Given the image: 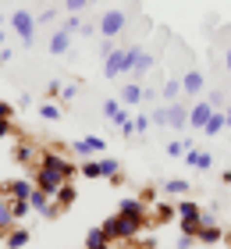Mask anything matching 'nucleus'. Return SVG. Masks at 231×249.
<instances>
[{"label":"nucleus","instance_id":"12","mask_svg":"<svg viewBox=\"0 0 231 249\" xmlns=\"http://www.w3.org/2000/svg\"><path fill=\"white\" fill-rule=\"evenodd\" d=\"M71 153H75V157H92V153H103V139H100V135H86V139L71 142Z\"/></svg>","mask_w":231,"mask_h":249},{"label":"nucleus","instance_id":"42","mask_svg":"<svg viewBox=\"0 0 231 249\" xmlns=\"http://www.w3.org/2000/svg\"><path fill=\"white\" fill-rule=\"evenodd\" d=\"M11 114H15V104H4V100H0V121H11Z\"/></svg>","mask_w":231,"mask_h":249},{"label":"nucleus","instance_id":"27","mask_svg":"<svg viewBox=\"0 0 231 249\" xmlns=\"http://www.w3.org/2000/svg\"><path fill=\"white\" fill-rule=\"evenodd\" d=\"M189 146H192V142L171 139V142H167V157H171V160H178V157H185V150H189Z\"/></svg>","mask_w":231,"mask_h":249},{"label":"nucleus","instance_id":"50","mask_svg":"<svg viewBox=\"0 0 231 249\" xmlns=\"http://www.w3.org/2000/svg\"><path fill=\"white\" fill-rule=\"evenodd\" d=\"M89 4H103V0H89Z\"/></svg>","mask_w":231,"mask_h":249},{"label":"nucleus","instance_id":"30","mask_svg":"<svg viewBox=\"0 0 231 249\" xmlns=\"http://www.w3.org/2000/svg\"><path fill=\"white\" fill-rule=\"evenodd\" d=\"M11 210H15V221H18V217H25V213L32 210V203L29 199H11Z\"/></svg>","mask_w":231,"mask_h":249},{"label":"nucleus","instance_id":"35","mask_svg":"<svg viewBox=\"0 0 231 249\" xmlns=\"http://www.w3.org/2000/svg\"><path fill=\"white\" fill-rule=\"evenodd\" d=\"M15 160H18V164H32V146L21 142L18 150H15Z\"/></svg>","mask_w":231,"mask_h":249},{"label":"nucleus","instance_id":"2","mask_svg":"<svg viewBox=\"0 0 231 249\" xmlns=\"http://www.w3.org/2000/svg\"><path fill=\"white\" fill-rule=\"evenodd\" d=\"M142 224H146V221H139V217H124V213H114V217H107V221L100 224V228L110 235V242H128V239H135V235L142 231Z\"/></svg>","mask_w":231,"mask_h":249},{"label":"nucleus","instance_id":"7","mask_svg":"<svg viewBox=\"0 0 231 249\" xmlns=\"http://www.w3.org/2000/svg\"><path fill=\"white\" fill-rule=\"evenodd\" d=\"M164 104H167V100H164ZM167 128L171 132H185V128H189V104H178V100L167 104Z\"/></svg>","mask_w":231,"mask_h":249},{"label":"nucleus","instance_id":"16","mask_svg":"<svg viewBox=\"0 0 231 249\" xmlns=\"http://www.w3.org/2000/svg\"><path fill=\"white\" fill-rule=\"evenodd\" d=\"M103 118H107V121H114L118 128H121L124 121H132V118L121 110V104H118V100H103Z\"/></svg>","mask_w":231,"mask_h":249},{"label":"nucleus","instance_id":"38","mask_svg":"<svg viewBox=\"0 0 231 249\" xmlns=\"http://www.w3.org/2000/svg\"><path fill=\"white\" fill-rule=\"evenodd\" d=\"M57 18H61V15H57V7H46L43 15H39V21H43V25H53Z\"/></svg>","mask_w":231,"mask_h":249},{"label":"nucleus","instance_id":"25","mask_svg":"<svg viewBox=\"0 0 231 249\" xmlns=\"http://www.w3.org/2000/svg\"><path fill=\"white\" fill-rule=\"evenodd\" d=\"M11 224H15V210H11V199L0 196V231H7Z\"/></svg>","mask_w":231,"mask_h":249},{"label":"nucleus","instance_id":"23","mask_svg":"<svg viewBox=\"0 0 231 249\" xmlns=\"http://www.w3.org/2000/svg\"><path fill=\"white\" fill-rule=\"evenodd\" d=\"M75 196H78V192H75V185H71V182H64V185H61V192L53 196V203L64 210V207H71V203H75Z\"/></svg>","mask_w":231,"mask_h":249},{"label":"nucleus","instance_id":"37","mask_svg":"<svg viewBox=\"0 0 231 249\" xmlns=\"http://www.w3.org/2000/svg\"><path fill=\"white\" fill-rule=\"evenodd\" d=\"M210 104H213L217 110H224V107H228V93H221V89H217V93H210Z\"/></svg>","mask_w":231,"mask_h":249},{"label":"nucleus","instance_id":"48","mask_svg":"<svg viewBox=\"0 0 231 249\" xmlns=\"http://www.w3.org/2000/svg\"><path fill=\"white\" fill-rule=\"evenodd\" d=\"M0 50H4V32H0Z\"/></svg>","mask_w":231,"mask_h":249},{"label":"nucleus","instance_id":"3","mask_svg":"<svg viewBox=\"0 0 231 249\" xmlns=\"http://www.w3.org/2000/svg\"><path fill=\"white\" fill-rule=\"evenodd\" d=\"M124 29H128V15H124L121 7L103 11V15H100V21H96V32H100L103 39H118Z\"/></svg>","mask_w":231,"mask_h":249},{"label":"nucleus","instance_id":"43","mask_svg":"<svg viewBox=\"0 0 231 249\" xmlns=\"http://www.w3.org/2000/svg\"><path fill=\"white\" fill-rule=\"evenodd\" d=\"M153 100H160L157 89H142V104H153Z\"/></svg>","mask_w":231,"mask_h":249},{"label":"nucleus","instance_id":"1","mask_svg":"<svg viewBox=\"0 0 231 249\" xmlns=\"http://www.w3.org/2000/svg\"><path fill=\"white\" fill-rule=\"evenodd\" d=\"M71 175H75V167L68 164L61 153H43V157H39V167H36V185H39L43 192H50V196H57L61 185H64Z\"/></svg>","mask_w":231,"mask_h":249},{"label":"nucleus","instance_id":"28","mask_svg":"<svg viewBox=\"0 0 231 249\" xmlns=\"http://www.w3.org/2000/svg\"><path fill=\"white\" fill-rule=\"evenodd\" d=\"M39 118L43 121H61V107H57V104H43L39 107Z\"/></svg>","mask_w":231,"mask_h":249},{"label":"nucleus","instance_id":"31","mask_svg":"<svg viewBox=\"0 0 231 249\" xmlns=\"http://www.w3.org/2000/svg\"><path fill=\"white\" fill-rule=\"evenodd\" d=\"M82 25H86V21H82V18H78V15H68L61 29H68V32H71V36H75V32H82Z\"/></svg>","mask_w":231,"mask_h":249},{"label":"nucleus","instance_id":"44","mask_svg":"<svg viewBox=\"0 0 231 249\" xmlns=\"http://www.w3.org/2000/svg\"><path fill=\"white\" fill-rule=\"evenodd\" d=\"M139 249H157V239H153V235H146V239L139 242Z\"/></svg>","mask_w":231,"mask_h":249},{"label":"nucleus","instance_id":"22","mask_svg":"<svg viewBox=\"0 0 231 249\" xmlns=\"http://www.w3.org/2000/svg\"><path fill=\"white\" fill-rule=\"evenodd\" d=\"M4 246H7V249H21V246H29V231H25V228H7Z\"/></svg>","mask_w":231,"mask_h":249},{"label":"nucleus","instance_id":"19","mask_svg":"<svg viewBox=\"0 0 231 249\" xmlns=\"http://www.w3.org/2000/svg\"><path fill=\"white\" fill-rule=\"evenodd\" d=\"M100 175L107 178V182L118 185V182H121V167H118V160H114V157H100Z\"/></svg>","mask_w":231,"mask_h":249},{"label":"nucleus","instance_id":"33","mask_svg":"<svg viewBox=\"0 0 231 249\" xmlns=\"http://www.w3.org/2000/svg\"><path fill=\"white\" fill-rule=\"evenodd\" d=\"M78 171H82L86 178H103V175H100V160H86L82 167H78Z\"/></svg>","mask_w":231,"mask_h":249},{"label":"nucleus","instance_id":"20","mask_svg":"<svg viewBox=\"0 0 231 249\" xmlns=\"http://www.w3.org/2000/svg\"><path fill=\"white\" fill-rule=\"evenodd\" d=\"M86 249H110V235L103 228H89L86 235Z\"/></svg>","mask_w":231,"mask_h":249},{"label":"nucleus","instance_id":"8","mask_svg":"<svg viewBox=\"0 0 231 249\" xmlns=\"http://www.w3.org/2000/svg\"><path fill=\"white\" fill-rule=\"evenodd\" d=\"M213 104H210V100H199V104H189V128L192 132H203V124H206V118H210L213 114Z\"/></svg>","mask_w":231,"mask_h":249},{"label":"nucleus","instance_id":"9","mask_svg":"<svg viewBox=\"0 0 231 249\" xmlns=\"http://www.w3.org/2000/svg\"><path fill=\"white\" fill-rule=\"evenodd\" d=\"M149 68H153V57H149V53L139 47V43H132V71H128V75L139 82V78H146V75H149Z\"/></svg>","mask_w":231,"mask_h":249},{"label":"nucleus","instance_id":"24","mask_svg":"<svg viewBox=\"0 0 231 249\" xmlns=\"http://www.w3.org/2000/svg\"><path fill=\"white\" fill-rule=\"evenodd\" d=\"M160 96H164L167 104H171V100H178V96H181V78H178V75H171L167 82H164V89H160Z\"/></svg>","mask_w":231,"mask_h":249},{"label":"nucleus","instance_id":"47","mask_svg":"<svg viewBox=\"0 0 231 249\" xmlns=\"http://www.w3.org/2000/svg\"><path fill=\"white\" fill-rule=\"evenodd\" d=\"M224 68H228V71H231V47L224 50Z\"/></svg>","mask_w":231,"mask_h":249},{"label":"nucleus","instance_id":"4","mask_svg":"<svg viewBox=\"0 0 231 249\" xmlns=\"http://www.w3.org/2000/svg\"><path fill=\"white\" fill-rule=\"evenodd\" d=\"M132 71V43L128 47H114L110 57H103V75L107 78H118V75H128Z\"/></svg>","mask_w":231,"mask_h":249},{"label":"nucleus","instance_id":"26","mask_svg":"<svg viewBox=\"0 0 231 249\" xmlns=\"http://www.w3.org/2000/svg\"><path fill=\"white\" fill-rule=\"evenodd\" d=\"M189 189H192V185L185 182V178H167V182H164V192H167V196H185Z\"/></svg>","mask_w":231,"mask_h":249},{"label":"nucleus","instance_id":"21","mask_svg":"<svg viewBox=\"0 0 231 249\" xmlns=\"http://www.w3.org/2000/svg\"><path fill=\"white\" fill-rule=\"evenodd\" d=\"M121 104H128V107L142 104V86H139V82H124L121 86Z\"/></svg>","mask_w":231,"mask_h":249},{"label":"nucleus","instance_id":"11","mask_svg":"<svg viewBox=\"0 0 231 249\" xmlns=\"http://www.w3.org/2000/svg\"><path fill=\"white\" fill-rule=\"evenodd\" d=\"M185 164L195 167V171H210L213 167V153H206V150H195V146H189L185 150Z\"/></svg>","mask_w":231,"mask_h":249},{"label":"nucleus","instance_id":"10","mask_svg":"<svg viewBox=\"0 0 231 249\" xmlns=\"http://www.w3.org/2000/svg\"><path fill=\"white\" fill-rule=\"evenodd\" d=\"M32 189H36V185H32L29 178H18V182H4V185H0V196H7V199H29Z\"/></svg>","mask_w":231,"mask_h":249},{"label":"nucleus","instance_id":"5","mask_svg":"<svg viewBox=\"0 0 231 249\" xmlns=\"http://www.w3.org/2000/svg\"><path fill=\"white\" fill-rule=\"evenodd\" d=\"M11 29L18 32V39L25 43V47H32V39H36V18H32L29 11H25V7L11 15Z\"/></svg>","mask_w":231,"mask_h":249},{"label":"nucleus","instance_id":"40","mask_svg":"<svg viewBox=\"0 0 231 249\" xmlns=\"http://www.w3.org/2000/svg\"><path fill=\"white\" fill-rule=\"evenodd\" d=\"M171 217H175V210H171V207H157V217L153 221H171Z\"/></svg>","mask_w":231,"mask_h":249},{"label":"nucleus","instance_id":"41","mask_svg":"<svg viewBox=\"0 0 231 249\" xmlns=\"http://www.w3.org/2000/svg\"><path fill=\"white\" fill-rule=\"evenodd\" d=\"M78 96V86H61V100H75Z\"/></svg>","mask_w":231,"mask_h":249},{"label":"nucleus","instance_id":"39","mask_svg":"<svg viewBox=\"0 0 231 249\" xmlns=\"http://www.w3.org/2000/svg\"><path fill=\"white\" fill-rule=\"evenodd\" d=\"M96 53H100V61H103V57H110V53H114V39H103Z\"/></svg>","mask_w":231,"mask_h":249},{"label":"nucleus","instance_id":"32","mask_svg":"<svg viewBox=\"0 0 231 249\" xmlns=\"http://www.w3.org/2000/svg\"><path fill=\"white\" fill-rule=\"evenodd\" d=\"M86 7H89V0H64V11H68V15H82Z\"/></svg>","mask_w":231,"mask_h":249},{"label":"nucleus","instance_id":"45","mask_svg":"<svg viewBox=\"0 0 231 249\" xmlns=\"http://www.w3.org/2000/svg\"><path fill=\"white\" fill-rule=\"evenodd\" d=\"M11 132H15V128H11V121L4 118V121H0V139H4V135H11Z\"/></svg>","mask_w":231,"mask_h":249},{"label":"nucleus","instance_id":"49","mask_svg":"<svg viewBox=\"0 0 231 249\" xmlns=\"http://www.w3.org/2000/svg\"><path fill=\"white\" fill-rule=\"evenodd\" d=\"M228 93H231V75H228Z\"/></svg>","mask_w":231,"mask_h":249},{"label":"nucleus","instance_id":"34","mask_svg":"<svg viewBox=\"0 0 231 249\" xmlns=\"http://www.w3.org/2000/svg\"><path fill=\"white\" fill-rule=\"evenodd\" d=\"M192 246H195V235L192 231H181L178 239H175V249H192Z\"/></svg>","mask_w":231,"mask_h":249},{"label":"nucleus","instance_id":"17","mask_svg":"<svg viewBox=\"0 0 231 249\" xmlns=\"http://www.w3.org/2000/svg\"><path fill=\"white\" fill-rule=\"evenodd\" d=\"M118 213H124V217H139V221H146V203H142V199H121V203H118Z\"/></svg>","mask_w":231,"mask_h":249},{"label":"nucleus","instance_id":"6","mask_svg":"<svg viewBox=\"0 0 231 249\" xmlns=\"http://www.w3.org/2000/svg\"><path fill=\"white\" fill-rule=\"evenodd\" d=\"M175 213H178V221H181V231H192V235L199 231V224H203V221H199V213H203V210L195 207L192 199H181L178 207H175Z\"/></svg>","mask_w":231,"mask_h":249},{"label":"nucleus","instance_id":"14","mask_svg":"<svg viewBox=\"0 0 231 249\" xmlns=\"http://www.w3.org/2000/svg\"><path fill=\"white\" fill-rule=\"evenodd\" d=\"M181 93H185V96H199V93H203V71L189 68V71L181 75Z\"/></svg>","mask_w":231,"mask_h":249},{"label":"nucleus","instance_id":"29","mask_svg":"<svg viewBox=\"0 0 231 249\" xmlns=\"http://www.w3.org/2000/svg\"><path fill=\"white\" fill-rule=\"evenodd\" d=\"M149 128H153V118L149 114H135V135H146Z\"/></svg>","mask_w":231,"mask_h":249},{"label":"nucleus","instance_id":"36","mask_svg":"<svg viewBox=\"0 0 231 249\" xmlns=\"http://www.w3.org/2000/svg\"><path fill=\"white\" fill-rule=\"evenodd\" d=\"M149 118H153V124H160V128H167V104H160V107H157V110H153Z\"/></svg>","mask_w":231,"mask_h":249},{"label":"nucleus","instance_id":"13","mask_svg":"<svg viewBox=\"0 0 231 249\" xmlns=\"http://www.w3.org/2000/svg\"><path fill=\"white\" fill-rule=\"evenodd\" d=\"M46 50H50L53 57L68 53V50H71V32H68V29H53L50 32V47H46Z\"/></svg>","mask_w":231,"mask_h":249},{"label":"nucleus","instance_id":"15","mask_svg":"<svg viewBox=\"0 0 231 249\" xmlns=\"http://www.w3.org/2000/svg\"><path fill=\"white\" fill-rule=\"evenodd\" d=\"M221 239H224V231L217 224H199V231H195V242L199 246H217Z\"/></svg>","mask_w":231,"mask_h":249},{"label":"nucleus","instance_id":"18","mask_svg":"<svg viewBox=\"0 0 231 249\" xmlns=\"http://www.w3.org/2000/svg\"><path fill=\"white\" fill-rule=\"evenodd\" d=\"M228 128V118H224V110H213L210 118H206V124H203V135H221Z\"/></svg>","mask_w":231,"mask_h":249},{"label":"nucleus","instance_id":"46","mask_svg":"<svg viewBox=\"0 0 231 249\" xmlns=\"http://www.w3.org/2000/svg\"><path fill=\"white\" fill-rule=\"evenodd\" d=\"M4 61H11V47H4V50H0V64H4Z\"/></svg>","mask_w":231,"mask_h":249}]
</instances>
